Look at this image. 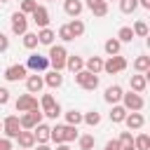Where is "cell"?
Here are the masks:
<instances>
[{"instance_id":"1","label":"cell","mask_w":150,"mask_h":150,"mask_svg":"<svg viewBox=\"0 0 150 150\" xmlns=\"http://www.w3.org/2000/svg\"><path fill=\"white\" fill-rule=\"evenodd\" d=\"M77 127H70V124H56L52 127L49 131V141H54L56 145L59 143H70V141H77Z\"/></svg>"},{"instance_id":"2","label":"cell","mask_w":150,"mask_h":150,"mask_svg":"<svg viewBox=\"0 0 150 150\" xmlns=\"http://www.w3.org/2000/svg\"><path fill=\"white\" fill-rule=\"evenodd\" d=\"M47 59H49V66L54 68V70H63L66 68V59H68V49L63 47V45H52L49 47V54H47Z\"/></svg>"},{"instance_id":"3","label":"cell","mask_w":150,"mask_h":150,"mask_svg":"<svg viewBox=\"0 0 150 150\" xmlns=\"http://www.w3.org/2000/svg\"><path fill=\"white\" fill-rule=\"evenodd\" d=\"M40 122H42V110H40V108H38V110H28V112H21V115H19V124H21V129H26V131H33Z\"/></svg>"},{"instance_id":"4","label":"cell","mask_w":150,"mask_h":150,"mask_svg":"<svg viewBox=\"0 0 150 150\" xmlns=\"http://www.w3.org/2000/svg\"><path fill=\"white\" fill-rule=\"evenodd\" d=\"M75 82L82 87V89H87V91H94L96 87H98V75H91L89 70H77L75 73Z\"/></svg>"},{"instance_id":"5","label":"cell","mask_w":150,"mask_h":150,"mask_svg":"<svg viewBox=\"0 0 150 150\" xmlns=\"http://www.w3.org/2000/svg\"><path fill=\"white\" fill-rule=\"evenodd\" d=\"M143 105H145V101H143V96H141V94H136V91L122 94V108H124V110L138 112V110H143Z\"/></svg>"},{"instance_id":"6","label":"cell","mask_w":150,"mask_h":150,"mask_svg":"<svg viewBox=\"0 0 150 150\" xmlns=\"http://www.w3.org/2000/svg\"><path fill=\"white\" fill-rule=\"evenodd\" d=\"M2 131H5V138H16L19 131H21V124H19V115H7L2 120Z\"/></svg>"},{"instance_id":"7","label":"cell","mask_w":150,"mask_h":150,"mask_svg":"<svg viewBox=\"0 0 150 150\" xmlns=\"http://www.w3.org/2000/svg\"><path fill=\"white\" fill-rule=\"evenodd\" d=\"M124 68H127V59H124V56H120V54H115V56H108V61H103V70H105L108 75L122 73Z\"/></svg>"},{"instance_id":"8","label":"cell","mask_w":150,"mask_h":150,"mask_svg":"<svg viewBox=\"0 0 150 150\" xmlns=\"http://www.w3.org/2000/svg\"><path fill=\"white\" fill-rule=\"evenodd\" d=\"M14 105H16V112H28V110H38V108H40L38 98H35L33 94H28V91H26V94H21V96L16 98V103H14Z\"/></svg>"},{"instance_id":"9","label":"cell","mask_w":150,"mask_h":150,"mask_svg":"<svg viewBox=\"0 0 150 150\" xmlns=\"http://www.w3.org/2000/svg\"><path fill=\"white\" fill-rule=\"evenodd\" d=\"M49 68V59L42 56V54H30L28 61H26V70H33V73H42Z\"/></svg>"},{"instance_id":"10","label":"cell","mask_w":150,"mask_h":150,"mask_svg":"<svg viewBox=\"0 0 150 150\" xmlns=\"http://www.w3.org/2000/svg\"><path fill=\"white\" fill-rule=\"evenodd\" d=\"M9 26H12V33H14V35H23V33H28V19H26V14L14 12L12 19H9Z\"/></svg>"},{"instance_id":"11","label":"cell","mask_w":150,"mask_h":150,"mask_svg":"<svg viewBox=\"0 0 150 150\" xmlns=\"http://www.w3.org/2000/svg\"><path fill=\"white\" fill-rule=\"evenodd\" d=\"M30 19H33V23H35L38 28H49V9H47L45 5H38V7L33 9Z\"/></svg>"},{"instance_id":"12","label":"cell","mask_w":150,"mask_h":150,"mask_svg":"<svg viewBox=\"0 0 150 150\" xmlns=\"http://www.w3.org/2000/svg\"><path fill=\"white\" fill-rule=\"evenodd\" d=\"M26 77H28V70L21 63H14V66H9L5 70V80L7 82H19V80H26Z\"/></svg>"},{"instance_id":"13","label":"cell","mask_w":150,"mask_h":150,"mask_svg":"<svg viewBox=\"0 0 150 150\" xmlns=\"http://www.w3.org/2000/svg\"><path fill=\"white\" fill-rule=\"evenodd\" d=\"M42 87H45L42 75L33 73V75H28V77H26V91H28V94H40V91H42Z\"/></svg>"},{"instance_id":"14","label":"cell","mask_w":150,"mask_h":150,"mask_svg":"<svg viewBox=\"0 0 150 150\" xmlns=\"http://www.w3.org/2000/svg\"><path fill=\"white\" fill-rule=\"evenodd\" d=\"M122 87L120 84H110L108 89H105V94H103V98H105V103H110V105H117L120 101H122Z\"/></svg>"},{"instance_id":"15","label":"cell","mask_w":150,"mask_h":150,"mask_svg":"<svg viewBox=\"0 0 150 150\" xmlns=\"http://www.w3.org/2000/svg\"><path fill=\"white\" fill-rule=\"evenodd\" d=\"M82 9H84V2H82V0H63V12H66L68 16L77 19V16L82 14Z\"/></svg>"},{"instance_id":"16","label":"cell","mask_w":150,"mask_h":150,"mask_svg":"<svg viewBox=\"0 0 150 150\" xmlns=\"http://www.w3.org/2000/svg\"><path fill=\"white\" fill-rule=\"evenodd\" d=\"M129 84H131V91H136V94H143V91H145V87H148V73L131 75Z\"/></svg>"},{"instance_id":"17","label":"cell","mask_w":150,"mask_h":150,"mask_svg":"<svg viewBox=\"0 0 150 150\" xmlns=\"http://www.w3.org/2000/svg\"><path fill=\"white\" fill-rule=\"evenodd\" d=\"M124 124H127V129H129V131H136V129H141V127L145 124V117H143L141 112H127Z\"/></svg>"},{"instance_id":"18","label":"cell","mask_w":150,"mask_h":150,"mask_svg":"<svg viewBox=\"0 0 150 150\" xmlns=\"http://www.w3.org/2000/svg\"><path fill=\"white\" fill-rule=\"evenodd\" d=\"M16 141H19V148H23V150L35 148V136H33V131L21 129V131H19V136H16Z\"/></svg>"},{"instance_id":"19","label":"cell","mask_w":150,"mask_h":150,"mask_svg":"<svg viewBox=\"0 0 150 150\" xmlns=\"http://www.w3.org/2000/svg\"><path fill=\"white\" fill-rule=\"evenodd\" d=\"M84 70H89L91 75H98V73L103 70V59H101V56H89V59L84 61Z\"/></svg>"},{"instance_id":"20","label":"cell","mask_w":150,"mask_h":150,"mask_svg":"<svg viewBox=\"0 0 150 150\" xmlns=\"http://www.w3.org/2000/svg\"><path fill=\"white\" fill-rule=\"evenodd\" d=\"M49 131H52V127H47L45 122H40L35 129H33V136H35V143H47L49 141Z\"/></svg>"},{"instance_id":"21","label":"cell","mask_w":150,"mask_h":150,"mask_svg":"<svg viewBox=\"0 0 150 150\" xmlns=\"http://www.w3.org/2000/svg\"><path fill=\"white\" fill-rule=\"evenodd\" d=\"M54 38H56V33H54L52 28H40V30H38V45L52 47V45H54Z\"/></svg>"},{"instance_id":"22","label":"cell","mask_w":150,"mask_h":150,"mask_svg":"<svg viewBox=\"0 0 150 150\" xmlns=\"http://www.w3.org/2000/svg\"><path fill=\"white\" fill-rule=\"evenodd\" d=\"M42 80H45V84H47V87H52V89H56V87H61V84H63V75H61L59 70H49Z\"/></svg>"},{"instance_id":"23","label":"cell","mask_w":150,"mask_h":150,"mask_svg":"<svg viewBox=\"0 0 150 150\" xmlns=\"http://www.w3.org/2000/svg\"><path fill=\"white\" fill-rule=\"evenodd\" d=\"M66 68L75 75L77 70H82V68H84V59H82V56H75V54H73V56L68 54V59H66Z\"/></svg>"},{"instance_id":"24","label":"cell","mask_w":150,"mask_h":150,"mask_svg":"<svg viewBox=\"0 0 150 150\" xmlns=\"http://www.w3.org/2000/svg\"><path fill=\"white\" fill-rule=\"evenodd\" d=\"M103 49H105V54H108V56H115V54H120L122 42H120L117 38H108V40H105V45H103Z\"/></svg>"},{"instance_id":"25","label":"cell","mask_w":150,"mask_h":150,"mask_svg":"<svg viewBox=\"0 0 150 150\" xmlns=\"http://www.w3.org/2000/svg\"><path fill=\"white\" fill-rule=\"evenodd\" d=\"M127 112H129V110H124L120 103H117V105H112V110H110V122L122 124V122H124V117H127Z\"/></svg>"},{"instance_id":"26","label":"cell","mask_w":150,"mask_h":150,"mask_svg":"<svg viewBox=\"0 0 150 150\" xmlns=\"http://www.w3.org/2000/svg\"><path fill=\"white\" fill-rule=\"evenodd\" d=\"M68 26V30L73 33V38H82L84 35V23H82V19H73L70 23H66Z\"/></svg>"},{"instance_id":"27","label":"cell","mask_w":150,"mask_h":150,"mask_svg":"<svg viewBox=\"0 0 150 150\" xmlns=\"http://www.w3.org/2000/svg\"><path fill=\"white\" fill-rule=\"evenodd\" d=\"M134 68L138 73H150V56H136L134 59Z\"/></svg>"},{"instance_id":"28","label":"cell","mask_w":150,"mask_h":150,"mask_svg":"<svg viewBox=\"0 0 150 150\" xmlns=\"http://www.w3.org/2000/svg\"><path fill=\"white\" fill-rule=\"evenodd\" d=\"M82 122H84V124H89V127H96V124H101V112H96V110L82 112Z\"/></svg>"},{"instance_id":"29","label":"cell","mask_w":150,"mask_h":150,"mask_svg":"<svg viewBox=\"0 0 150 150\" xmlns=\"http://www.w3.org/2000/svg\"><path fill=\"white\" fill-rule=\"evenodd\" d=\"M66 124H70V127H77V124H82V112L80 110H68L66 112Z\"/></svg>"},{"instance_id":"30","label":"cell","mask_w":150,"mask_h":150,"mask_svg":"<svg viewBox=\"0 0 150 150\" xmlns=\"http://www.w3.org/2000/svg\"><path fill=\"white\" fill-rule=\"evenodd\" d=\"M94 143H96V138H94L91 134L77 136V145H80V150H91V148H94Z\"/></svg>"},{"instance_id":"31","label":"cell","mask_w":150,"mask_h":150,"mask_svg":"<svg viewBox=\"0 0 150 150\" xmlns=\"http://www.w3.org/2000/svg\"><path fill=\"white\" fill-rule=\"evenodd\" d=\"M134 148L136 150H150V136L148 134H138L134 138Z\"/></svg>"},{"instance_id":"32","label":"cell","mask_w":150,"mask_h":150,"mask_svg":"<svg viewBox=\"0 0 150 150\" xmlns=\"http://www.w3.org/2000/svg\"><path fill=\"white\" fill-rule=\"evenodd\" d=\"M54 105H56L54 96H52V94H42V98H40V108H42V115H45V112H49Z\"/></svg>"},{"instance_id":"33","label":"cell","mask_w":150,"mask_h":150,"mask_svg":"<svg viewBox=\"0 0 150 150\" xmlns=\"http://www.w3.org/2000/svg\"><path fill=\"white\" fill-rule=\"evenodd\" d=\"M117 40H120V42H131V40H134V30H131V26H122V28L117 30Z\"/></svg>"},{"instance_id":"34","label":"cell","mask_w":150,"mask_h":150,"mask_svg":"<svg viewBox=\"0 0 150 150\" xmlns=\"http://www.w3.org/2000/svg\"><path fill=\"white\" fill-rule=\"evenodd\" d=\"M89 9H91L94 16H105V14H108V2H105V0H98V2H96L94 7H89Z\"/></svg>"},{"instance_id":"35","label":"cell","mask_w":150,"mask_h":150,"mask_svg":"<svg viewBox=\"0 0 150 150\" xmlns=\"http://www.w3.org/2000/svg\"><path fill=\"white\" fill-rule=\"evenodd\" d=\"M131 30H134V38H148V23L145 21H136Z\"/></svg>"},{"instance_id":"36","label":"cell","mask_w":150,"mask_h":150,"mask_svg":"<svg viewBox=\"0 0 150 150\" xmlns=\"http://www.w3.org/2000/svg\"><path fill=\"white\" fill-rule=\"evenodd\" d=\"M23 47L26 49H35L38 47V33H23Z\"/></svg>"},{"instance_id":"37","label":"cell","mask_w":150,"mask_h":150,"mask_svg":"<svg viewBox=\"0 0 150 150\" xmlns=\"http://www.w3.org/2000/svg\"><path fill=\"white\" fill-rule=\"evenodd\" d=\"M117 2H120V9H122L124 14H131V12H136V7H138L136 0H117Z\"/></svg>"},{"instance_id":"38","label":"cell","mask_w":150,"mask_h":150,"mask_svg":"<svg viewBox=\"0 0 150 150\" xmlns=\"http://www.w3.org/2000/svg\"><path fill=\"white\" fill-rule=\"evenodd\" d=\"M117 143H120L122 148H131V145H134V136H131V131H122L120 138H117Z\"/></svg>"},{"instance_id":"39","label":"cell","mask_w":150,"mask_h":150,"mask_svg":"<svg viewBox=\"0 0 150 150\" xmlns=\"http://www.w3.org/2000/svg\"><path fill=\"white\" fill-rule=\"evenodd\" d=\"M35 7H38L35 0H21V9H19V12H21V14H33Z\"/></svg>"},{"instance_id":"40","label":"cell","mask_w":150,"mask_h":150,"mask_svg":"<svg viewBox=\"0 0 150 150\" xmlns=\"http://www.w3.org/2000/svg\"><path fill=\"white\" fill-rule=\"evenodd\" d=\"M59 38H61L63 42H70V40H75V38H73V33L68 30V26H61V28H59Z\"/></svg>"},{"instance_id":"41","label":"cell","mask_w":150,"mask_h":150,"mask_svg":"<svg viewBox=\"0 0 150 150\" xmlns=\"http://www.w3.org/2000/svg\"><path fill=\"white\" fill-rule=\"evenodd\" d=\"M7 103H9V89L0 87V105H7Z\"/></svg>"},{"instance_id":"42","label":"cell","mask_w":150,"mask_h":150,"mask_svg":"<svg viewBox=\"0 0 150 150\" xmlns=\"http://www.w3.org/2000/svg\"><path fill=\"white\" fill-rule=\"evenodd\" d=\"M7 49H9V38L0 30V54H2V52H7Z\"/></svg>"},{"instance_id":"43","label":"cell","mask_w":150,"mask_h":150,"mask_svg":"<svg viewBox=\"0 0 150 150\" xmlns=\"http://www.w3.org/2000/svg\"><path fill=\"white\" fill-rule=\"evenodd\" d=\"M45 115H47V117H49V120H56V117H59V115H61V105H59V103H56V105H54V108H52V110H49V112H45Z\"/></svg>"},{"instance_id":"44","label":"cell","mask_w":150,"mask_h":150,"mask_svg":"<svg viewBox=\"0 0 150 150\" xmlns=\"http://www.w3.org/2000/svg\"><path fill=\"white\" fill-rule=\"evenodd\" d=\"M103 150H122V145L117 143V138H112V141H108V143H105V148H103Z\"/></svg>"},{"instance_id":"45","label":"cell","mask_w":150,"mask_h":150,"mask_svg":"<svg viewBox=\"0 0 150 150\" xmlns=\"http://www.w3.org/2000/svg\"><path fill=\"white\" fill-rule=\"evenodd\" d=\"M0 150H14V145H12V141L2 136V138H0Z\"/></svg>"},{"instance_id":"46","label":"cell","mask_w":150,"mask_h":150,"mask_svg":"<svg viewBox=\"0 0 150 150\" xmlns=\"http://www.w3.org/2000/svg\"><path fill=\"white\" fill-rule=\"evenodd\" d=\"M136 2H138L143 9H150V0H136Z\"/></svg>"},{"instance_id":"47","label":"cell","mask_w":150,"mask_h":150,"mask_svg":"<svg viewBox=\"0 0 150 150\" xmlns=\"http://www.w3.org/2000/svg\"><path fill=\"white\" fill-rule=\"evenodd\" d=\"M56 150H70V145H68V143H59V145H56Z\"/></svg>"},{"instance_id":"48","label":"cell","mask_w":150,"mask_h":150,"mask_svg":"<svg viewBox=\"0 0 150 150\" xmlns=\"http://www.w3.org/2000/svg\"><path fill=\"white\" fill-rule=\"evenodd\" d=\"M35 150H52V148H49L47 143H38V148H35Z\"/></svg>"},{"instance_id":"49","label":"cell","mask_w":150,"mask_h":150,"mask_svg":"<svg viewBox=\"0 0 150 150\" xmlns=\"http://www.w3.org/2000/svg\"><path fill=\"white\" fill-rule=\"evenodd\" d=\"M122 150H136V148H134V145H131V148H122Z\"/></svg>"},{"instance_id":"50","label":"cell","mask_w":150,"mask_h":150,"mask_svg":"<svg viewBox=\"0 0 150 150\" xmlns=\"http://www.w3.org/2000/svg\"><path fill=\"white\" fill-rule=\"evenodd\" d=\"M0 131H2V122H0Z\"/></svg>"},{"instance_id":"51","label":"cell","mask_w":150,"mask_h":150,"mask_svg":"<svg viewBox=\"0 0 150 150\" xmlns=\"http://www.w3.org/2000/svg\"><path fill=\"white\" fill-rule=\"evenodd\" d=\"M0 2H7V0H0Z\"/></svg>"},{"instance_id":"52","label":"cell","mask_w":150,"mask_h":150,"mask_svg":"<svg viewBox=\"0 0 150 150\" xmlns=\"http://www.w3.org/2000/svg\"><path fill=\"white\" fill-rule=\"evenodd\" d=\"M19 150H23V148H19Z\"/></svg>"},{"instance_id":"53","label":"cell","mask_w":150,"mask_h":150,"mask_svg":"<svg viewBox=\"0 0 150 150\" xmlns=\"http://www.w3.org/2000/svg\"><path fill=\"white\" fill-rule=\"evenodd\" d=\"M105 2H108V0H105Z\"/></svg>"},{"instance_id":"54","label":"cell","mask_w":150,"mask_h":150,"mask_svg":"<svg viewBox=\"0 0 150 150\" xmlns=\"http://www.w3.org/2000/svg\"><path fill=\"white\" fill-rule=\"evenodd\" d=\"M52 2H54V0H52Z\"/></svg>"}]
</instances>
